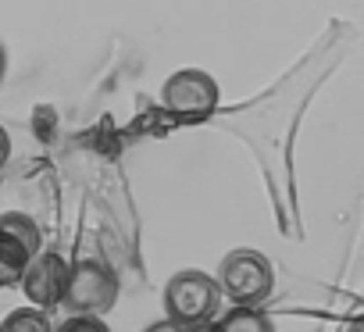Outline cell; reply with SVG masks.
Instances as JSON below:
<instances>
[{
	"instance_id": "obj_15",
	"label": "cell",
	"mask_w": 364,
	"mask_h": 332,
	"mask_svg": "<svg viewBox=\"0 0 364 332\" xmlns=\"http://www.w3.org/2000/svg\"><path fill=\"white\" fill-rule=\"evenodd\" d=\"M186 332H218V325H197V328H186Z\"/></svg>"
},
{
	"instance_id": "obj_7",
	"label": "cell",
	"mask_w": 364,
	"mask_h": 332,
	"mask_svg": "<svg viewBox=\"0 0 364 332\" xmlns=\"http://www.w3.org/2000/svg\"><path fill=\"white\" fill-rule=\"evenodd\" d=\"M0 232H8L11 240H18L33 257L43 250V240H40V225L29 218V215H22V211H8V215H0Z\"/></svg>"
},
{
	"instance_id": "obj_5",
	"label": "cell",
	"mask_w": 364,
	"mask_h": 332,
	"mask_svg": "<svg viewBox=\"0 0 364 332\" xmlns=\"http://www.w3.org/2000/svg\"><path fill=\"white\" fill-rule=\"evenodd\" d=\"M68 275H72V264L58 250H40L26 268L22 289H26L33 307H58V304H65Z\"/></svg>"
},
{
	"instance_id": "obj_14",
	"label": "cell",
	"mask_w": 364,
	"mask_h": 332,
	"mask_svg": "<svg viewBox=\"0 0 364 332\" xmlns=\"http://www.w3.org/2000/svg\"><path fill=\"white\" fill-rule=\"evenodd\" d=\"M150 332H186V328H182V325H175V321H171L168 328H150Z\"/></svg>"
},
{
	"instance_id": "obj_8",
	"label": "cell",
	"mask_w": 364,
	"mask_h": 332,
	"mask_svg": "<svg viewBox=\"0 0 364 332\" xmlns=\"http://www.w3.org/2000/svg\"><path fill=\"white\" fill-rule=\"evenodd\" d=\"M218 332H275V325L257 307H236L218 321Z\"/></svg>"
},
{
	"instance_id": "obj_4",
	"label": "cell",
	"mask_w": 364,
	"mask_h": 332,
	"mask_svg": "<svg viewBox=\"0 0 364 332\" xmlns=\"http://www.w3.org/2000/svg\"><path fill=\"white\" fill-rule=\"evenodd\" d=\"M161 100L175 118H208L218 107V82L200 68H182L168 75Z\"/></svg>"
},
{
	"instance_id": "obj_10",
	"label": "cell",
	"mask_w": 364,
	"mask_h": 332,
	"mask_svg": "<svg viewBox=\"0 0 364 332\" xmlns=\"http://www.w3.org/2000/svg\"><path fill=\"white\" fill-rule=\"evenodd\" d=\"M58 332H111V328L100 321V314H72L58 325Z\"/></svg>"
},
{
	"instance_id": "obj_1",
	"label": "cell",
	"mask_w": 364,
	"mask_h": 332,
	"mask_svg": "<svg viewBox=\"0 0 364 332\" xmlns=\"http://www.w3.org/2000/svg\"><path fill=\"white\" fill-rule=\"evenodd\" d=\"M218 300H222V286L215 275L186 268L175 272L164 286V311L168 321L182 325V328H197V325H211L218 314Z\"/></svg>"
},
{
	"instance_id": "obj_13",
	"label": "cell",
	"mask_w": 364,
	"mask_h": 332,
	"mask_svg": "<svg viewBox=\"0 0 364 332\" xmlns=\"http://www.w3.org/2000/svg\"><path fill=\"white\" fill-rule=\"evenodd\" d=\"M346 332H364V318H353V321H350V328H346Z\"/></svg>"
},
{
	"instance_id": "obj_9",
	"label": "cell",
	"mask_w": 364,
	"mask_h": 332,
	"mask_svg": "<svg viewBox=\"0 0 364 332\" xmlns=\"http://www.w3.org/2000/svg\"><path fill=\"white\" fill-rule=\"evenodd\" d=\"M0 332H54L43 307H18L0 321Z\"/></svg>"
},
{
	"instance_id": "obj_3",
	"label": "cell",
	"mask_w": 364,
	"mask_h": 332,
	"mask_svg": "<svg viewBox=\"0 0 364 332\" xmlns=\"http://www.w3.org/2000/svg\"><path fill=\"white\" fill-rule=\"evenodd\" d=\"M118 300V279L100 261H75L68 275L65 307L72 314H104Z\"/></svg>"
},
{
	"instance_id": "obj_2",
	"label": "cell",
	"mask_w": 364,
	"mask_h": 332,
	"mask_svg": "<svg viewBox=\"0 0 364 332\" xmlns=\"http://www.w3.org/2000/svg\"><path fill=\"white\" fill-rule=\"evenodd\" d=\"M218 286L236 307H261L275 289V268L261 250H232L218 264Z\"/></svg>"
},
{
	"instance_id": "obj_11",
	"label": "cell",
	"mask_w": 364,
	"mask_h": 332,
	"mask_svg": "<svg viewBox=\"0 0 364 332\" xmlns=\"http://www.w3.org/2000/svg\"><path fill=\"white\" fill-rule=\"evenodd\" d=\"M8 157H11V136H8L4 125H0V168L8 164Z\"/></svg>"
},
{
	"instance_id": "obj_12",
	"label": "cell",
	"mask_w": 364,
	"mask_h": 332,
	"mask_svg": "<svg viewBox=\"0 0 364 332\" xmlns=\"http://www.w3.org/2000/svg\"><path fill=\"white\" fill-rule=\"evenodd\" d=\"M4 72H8V54H4V43H0V79H4Z\"/></svg>"
},
{
	"instance_id": "obj_6",
	"label": "cell",
	"mask_w": 364,
	"mask_h": 332,
	"mask_svg": "<svg viewBox=\"0 0 364 332\" xmlns=\"http://www.w3.org/2000/svg\"><path fill=\"white\" fill-rule=\"evenodd\" d=\"M29 261H33V254L18 240L0 232V286H22Z\"/></svg>"
}]
</instances>
